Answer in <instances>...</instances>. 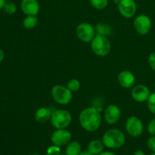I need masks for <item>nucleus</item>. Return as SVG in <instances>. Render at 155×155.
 I'll return each mask as SVG.
<instances>
[{
	"label": "nucleus",
	"instance_id": "nucleus-3",
	"mask_svg": "<svg viewBox=\"0 0 155 155\" xmlns=\"http://www.w3.org/2000/svg\"><path fill=\"white\" fill-rule=\"evenodd\" d=\"M91 47L96 55L104 57L110 51V43L107 37L103 35H97L91 41Z\"/></svg>",
	"mask_w": 155,
	"mask_h": 155
},
{
	"label": "nucleus",
	"instance_id": "nucleus-2",
	"mask_svg": "<svg viewBox=\"0 0 155 155\" xmlns=\"http://www.w3.org/2000/svg\"><path fill=\"white\" fill-rule=\"evenodd\" d=\"M104 146L110 149H117L125 144V135L120 130L111 129L104 133L101 140Z\"/></svg>",
	"mask_w": 155,
	"mask_h": 155
},
{
	"label": "nucleus",
	"instance_id": "nucleus-10",
	"mask_svg": "<svg viewBox=\"0 0 155 155\" xmlns=\"http://www.w3.org/2000/svg\"><path fill=\"white\" fill-rule=\"evenodd\" d=\"M117 6L120 13L126 18H131L134 16L137 8L135 0H120Z\"/></svg>",
	"mask_w": 155,
	"mask_h": 155
},
{
	"label": "nucleus",
	"instance_id": "nucleus-21",
	"mask_svg": "<svg viewBox=\"0 0 155 155\" xmlns=\"http://www.w3.org/2000/svg\"><path fill=\"white\" fill-rule=\"evenodd\" d=\"M68 88L71 92H77L80 88V83L77 79H71L68 83Z\"/></svg>",
	"mask_w": 155,
	"mask_h": 155
},
{
	"label": "nucleus",
	"instance_id": "nucleus-24",
	"mask_svg": "<svg viewBox=\"0 0 155 155\" xmlns=\"http://www.w3.org/2000/svg\"><path fill=\"white\" fill-rule=\"evenodd\" d=\"M147 145L151 152L155 153V136H152L147 141Z\"/></svg>",
	"mask_w": 155,
	"mask_h": 155
},
{
	"label": "nucleus",
	"instance_id": "nucleus-33",
	"mask_svg": "<svg viewBox=\"0 0 155 155\" xmlns=\"http://www.w3.org/2000/svg\"><path fill=\"white\" fill-rule=\"evenodd\" d=\"M149 155H155V153H151V154H149Z\"/></svg>",
	"mask_w": 155,
	"mask_h": 155
},
{
	"label": "nucleus",
	"instance_id": "nucleus-9",
	"mask_svg": "<svg viewBox=\"0 0 155 155\" xmlns=\"http://www.w3.org/2000/svg\"><path fill=\"white\" fill-rule=\"evenodd\" d=\"M134 28L138 33L141 35H146L151 29V20L149 17L145 15H140L134 20Z\"/></svg>",
	"mask_w": 155,
	"mask_h": 155
},
{
	"label": "nucleus",
	"instance_id": "nucleus-26",
	"mask_svg": "<svg viewBox=\"0 0 155 155\" xmlns=\"http://www.w3.org/2000/svg\"><path fill=\"white\" fill-rule=\"evenodd\" d=\"M148 64L151 69L155 71V51L150 54L149 57H148Z\"/></svg>",
	"mask_w": 155,
	"mask_h": 155
},
{
	"label": "nucleus",
	"instance_id": "nucleus-15",
	"mask_svg": "<svg viewBox=\"0 0 155 155\" xmlns=\"http://www.w3.org/2000/svg\"><path fill=\"white\" fill-rule=\"evenodd\" d=\"M51 114H52V112L51 111L49 108L40 107L35 112L34 118L37 122L44 124V123L47 122L48 120L51 119Z\"/></svg>",
	"mask_w": 155,
	"mask_h": 155
},
{
	"label": "nucleus",
	"instance_id": "nucleus-19",
	"mask_svg": "<svg viewBox=\"0 0 155 155\" xmlns=\"http://www.w3.org/2000/svg\"><path fill=\"white\" fill-rule=\"evenodd\" d=\"M93 8L98 10L105 8L108 5V0H89Z\"/></svg>",
	"mask_w": 155,
	"mask_h": 155
},
{
	"label": "nucleus",
	"instance_id": "nucleus-20",
	"mask_svg": "<svg viewBox=\"0 0 155 155\" xmlns=\"http://www.w3.org/2000/svg\"><path fill=\"white\" fill-rule=\"evenodd\" d=\"M3 11L8 15H13L16 12L17 6L12 2H8L5 3V5L3 7Z\"/></svg>",
	"mask_w": 155,
	"mask_h": 155
},
{
	"label": "nucleus",
	"instance_id": "nucleus-6",
	"mask_svg": "<svg viewBox=\"0 0 155 155\" xmlns=\"http://www.w3.org/2000/svg\"><path fill=\"white\" fill-rule=\"evenodd\" d=\"M126 130L130 136L133 137H139L143 133V124L139 118L136 117H130L126 122Z\"/></svg>",
	"mask_w": 155,
	"mask_h": 155
},
{
	"label": "nucleus",
	"instance_id": "nucleus-13",
	"mask_svg": "<svg viewBox=\"0 0 155 155\" xmlns=\"http://www.w3.org/2000/svg\"><path fill=\"white\" fill-rule=\"evenodd\" d=\"M21 8L25 15L36 16L39 11V5L37 0H22Z\"/></svg>",
	"mask_w": 155,
	"mask_h": 155
},
{
	"label": "nucleus",
	"instance_id": "nucleus-7",
	"mask_svg": "<svg viewBox=\"0 0 155 155\" xmlns=\"http://www.w3.org/2000/svg\"><path fill=\"white\" fill-rule=\"evenodd\" d=\"M71 133L66 129H57L51 135V141L53 145L63 147L71 142Z\"/></svg>",
	"mask_w": 155,
	"mask_h": 155
},
{
	"label": "nucleus",
	"instance_id": "nucleus-12",
	"mask_svg": "<svg viewBox=\"0 0 155 155\" xmlns=\"http://www.w3.org/2000/svg\"><path fill=\"white\" fill-rule=\"evenodd\" d=\"M121 112L119 107L114 104H110L104 110V120L108 124H115L119 121Z\"/></svg>",
	"mask_w": 155,
	"mask_h": 155
},
{
	"label": "nucleus",
	"instance_id": "nucleus-17",
	"mask_svg": "<svg viewBox=\"0 0 155 155\" xmlns=\"http://www.w3.org/2000/svg\"><path fill=\"white\" fill-rule=\"evenodd\" d=\"M82 152V147L78 142H70L66 145L65 153L67 155H79Z\"/></svg>",
	"mask_w": 155,
	"mask_h": 155
},
{
	"label": "nucleus",
	"instance_id": "nucleus-5",
	"mask_svg": "<svg viewBox=\"0 0 155 155\" xmlns=\"http://www.w3.org/2000/svg\"><path fill=\"white\" fill-rule=\"evenodd\" d=\"M51 96L56 102L62 105L69 104L73 98L72 92L68 87L66 88L61 85L53 86L51 89Z\"/></svg>",
	"mask_w": 155,
	"mask_h": 155
},
{
	"label": "nucleus",
	"instance_id": "nucleus-22",
	"mask_svg": "<svg viewBox=\"0 0 155 155\" xmlns=\"http://www.w3.org/2000/svg\"><path fill=\"white\" fill-rule=\"evenodd\" d=\"M61 153V147L57 146L55 145H52L47 148L45 154L46 155H59Z\"/></svg>",
	"mask_w": 155,
	"mask_h": 155
},
{
	"label": "nucleus",
	"instance_id": "nucleus-28",
	"mask_svg": "<svg viewBox=\"0 0 155 155\" xmlns=\"http://www.w3.org/2000/svg\"><path fill=\"white\" fill-rule=\"evenodd\" d=\"M4 58H5V53L0 48V63L4 60Z\"/></svg>",
	"mask_w": 155,
	"mask_h": 155
},
{
	"label": "nucleus",
	"instance_id": "nucleus-27",
	"mask_svg": "<svg viewBox=\"0 0 155 155\" xmlns=\"http://www.w3.org/2000/svg\"><path fill=\"white\" fill-rule=\"evenodd\" d=\"M98 155H117V154H114V152H112V151H103V152H101V154Z\"/></svg>",
	"mask_w": 155,
	"mask_h": 155
},
{
	"label": "nucleus",
	"instance_id": "nucleus-8",
	"mask_svg": "<svg viewBox=\"0 0 155 155\" xmlns=\"http://www.w3.org/2000/svg\"><path fill=\"white\" fill-rule=\"evenodd\" d=\"M77 36L84 42H89L95 37V30L91 24L88 23H82L79 24L76 30Z\"/></svg>",
	"mask_w": 155,
	"mask_h": 155
},
{
	"label": "nucleus",
	"instance_id": "nucleus-25",
	"mask_svg": "<svg viewBox=\"0 0 155 155\" xmlns=\"http://www.w3.org/2000/svg\"><path fill=\"white\" fill-rule=\"evenodd\" d=\"M148 131L151 136H155V118L151 120L148 124Z\"/></svg>",
	"mask_w": 155,
	"mask_h": 155
},
{
	"label": "nucleus",
	"instance_id": "nucleus-11",
	"mask_svg": "<svg viewBox=\"0 0 155 155\" xmlns=\"http://www.w3.org/2000/svg\"><path fill=\"white\" fill-rule=\"evenodd\" d=\"M132 98L137 102H145L148 101L150 95V90L145 85H137L133 89L131 92Z\"/></svg>",
	"mask_w": 155,
	"mask_h": 155
},
{
	"label": "nucleus",
	"instance_id": "nucleus-18",
	"mask_svg": "<svg viewBox=\"0 0 155 155\" xmlns=\"http://www.w3.org/2000/svg\"><path fill=\"white\" fill-rule=\"evenodd\" d=\"M38 22V19L35 15H28L24 18V21H23V25L26 29L28 30H31V29L34 28L36 26Z\"/></svg>",
	"mask_w": 155,
	"mask_h": 155
},
{
	"label": "nucleus",
	"instance_id": "nucleus-30",
	"mask_svg": "<svg viewBox=\"0 0 155 155\" xmlns=\"http://www.w3.org/2000/svg\"><path fill=\"white\" fill-rule=\"evenodd\" d=\"M5 0H0V10H1V9H3V7H4V5H5Z\"/></svg>",
	"mask_w": 155,
	"mask_h": 155
},
{
	"label": "nucleus",
	"instance_id": "nucleus-1",
	"mask_svg": "<svg viewBox=\"0 0 155 155\" xmlns=\"http://www.w3.org/2000/svg\"><path fill=\"white\" fill-rule=\"evenodd\" d=\"M101 114L96 107H87L80 113V124L86 131H96L101 126Z\"/></svg>",
	"mask_w": 155,
	"mask_h": 155
},
{
	"label": "nucleus",
	"instance_id": "nucleus-16",
	"mask_svg": "<svg viewBox=\"0 0 155 155\" xmlns=\"http://www.w3.org/2000/svg\"><path fill=\"white\" fill-rule=\"evenodd\" d=\"M104 145L102 141L95 139L91 141L87 147V151L93 155H98L104 151Z\"/></svg>",
	"mask_w": 155,
	"mask_h": 155
},
{
	"label": "nucleus",
	"instance_id": "nucleus-29",
	"mask_svg": "<svg viewBox=\"0 0 155 155\" xmlns=\"http://www.w3.org/2000/svg\"><path fill=\"white\" fill-rule=\"evenodd\" d=\"M133 155H146V154H145V153L144 152V151H141V150H138V151H135Z\"/></svg>",
	"mask_w": 155,
	"mask_h": 155
},
{
	"label": "nucleus",
	"instance_id": "nucleus-14",
	"mask_svg": "<svg viewBox=\"0 0 155 155\" xmlns=\"http://www.w3.org/2000/svg\"><path fill=\"white\" fill-rule=\"evenodd\" d=\"M118 82L122 87L130 89L134 86L136 78L133 73L129 71H124L118 75Z\"/></svg>",
	"mask_w": 155,
	"mask_h": 155
},
{
	"label": "nucleus",
	"instance_id": "nucleus-23",
	"mask_svg": "<svg viewBox=\"0 0 155 155\" xmlns=\"http://www.w3.org/2000/svg\"><path fill=\"white\" fill-rule=\"evenodd\" d=\"M147 102H148V107L149 110L155 115V92L150 95Z\"/></svg>",
	"mask_w": 155,
	"mask_h": 155
},
{
	"label": "nucleus",
	"instance_id": "nucleus-32",
	"mask_svg": "<svg viewBox=\"0 0 155 155\" xmlns=\"http://www.w3.org/2000/svg\"><path fill=\"white\" fill-rule=\"evenodd\" d=\"M59 155H67V154H66V153H61Z\"/></svg>",
	"mask_w": 155,
	"mask_h": 155
},
{
	"label": "nucleus",
	"instance_id": "nucleus-4",
	"mask_svg": "<svg viewBox=\"0 0 155 155\" xmlns=\"http://www.w3.org/2000/svg\"><path fill=\"white\" fill-rule=\"evenodd\" d=\"M50 120L54 128L66 129L71 124L72 117L68 110H56L51 114Z\"/></svg>",
	"mask_w": 155,
	"mask_h": 155
},
{
	"label": "nucleus",
	"instance_id": "nucleus-31",
	"mask_svg": "<svg viewBox=\"0 0 155 155\" xmlns=\"http://www.w3.org/2000/svg\"><path fill=\"white\" fill-rule=\"evenodd\" d=\"M79 155H93V154H92L90 152H89L88 151H82V152L80 153Z\"/></svg>",
	"mask_w": 155,
	"mask_h": 155
}]
</instances>
